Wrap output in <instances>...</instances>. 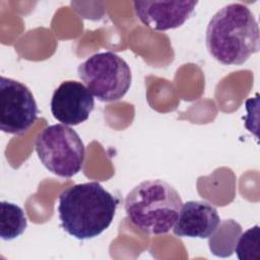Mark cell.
I'll use <instances>...</instances> for the list:
<instances>
[{"mask_svg": "<svg viewBox=\"0 0 260 260\" xmlns=\"http://www.w3.org/2000/svg\"><path fill=\"white\" fill-rule=\"evenodd\" d=\"M220 224L216 208L206 201H187L182 204L173 232L178 237L207 239Z\"/></svg>", "mask_w": 260, "mask_h": 260, "instance_id": "9c48e42d", "label": "cell"}, {"mask_svg": "<svg viewBox=\"0 0 260 260\" xmlns=\"http://www.w3.org/2000/svg\"><path fill=\"white\" fill-rule=\"evenodd\" d=\"M119 199L98 182L76 184L59 196L62 229L78 240L92 239L112 223Z\"/></svg>", "mask_w": 260, "mask_h": 260, "instance_id": "7a4b0ae2", "label": "cell"}, {"mask_svg": "<svg viewBox=\"0 0 260 260\" xmlns=\"http://www.w3.org/2000/svg\"><path fill=\"white\" fill-rule=\"evenodd\" d=\"M197 1H134L136 16L154 30L180 27L192 15Z\"/></svg>", "mask_w": 260, "mask_h": 260, "instance_id": "ba28073f", "label": "cell"}, {"mask_svg": "<svg viewBox=\"0 0 260 260\" xmlns=\"http://www.w3.org/2000/svg\"><path fill=\"white\" fill-rule=\"evenodd\" d=\"M235 252L240 260L260 259V231L258 224L240 236Z\"/></svg>", "mask_w": 260, "mask_h": 260, "instance_id": "8fae6325", "label": "cell"}, {"mask_svg": "<svg viewBox=\"0 0 260 260\" xmlns=\"http://www.w3.org/2000/svg\"><path fill=\"white\" fill-rule=\"evenodd\" d=\"M183 204L179 192L162 180H146L126 196L124 208L128 219L149 236L167 234L173 229Z\"/></svg>", "mask_w": 260, "mask_h": 260, "instance_id": "3957f363", "label": "cell"}, {"mask_svg": "<svg viewBox=\"0 0 260 260\" xmlns=\"http://www.w3.org/2000/svg\"><path fill=\"white\" fill-rule=\"evenodd\" d=\"M206 48L223 65H242L260 49V30L251 10L242 3L220 8L206 28Z\"/></svg>", "mask_w": 260, "mask_h": 260, "instance_id": "6da1fadb", "label": "cell"}, {"mask_svg": "<svg viewBox=\"0 0 260 260\" xmlns=\"http://www.w3.org/2000/svg\"><path fill=\"white\" fill-rule=\"evenodd\" d=\"M77 73L91 94L104 103L121 100L132 81L127 62L110 51L88 57L78 66Z\"/></svg>", "mask_w": 260, "mask_h": 260, "instance_id": "5b68a950", "label": "cell"}, {"mask_svg": "<svg viewBox=\"0 0 260 260\" xmlns=\"http://www.w3.org/2000/svg\"><path fill=\"white\" fill-rule=\"evenodd\" d=\"M0 237L3 241H11L19 237L27 226L26 216L18 205L2 201L0 204Z\"/></svg>", "mask_w": 260, "mask_h": 260, "instance_id": "30bf717a", "label": "cell"}, {"mask_svg": "<svg viewBox=\"0 0 260 260\" xmlns=\"http://www.w3.org/2000/svg\"><path fill=\"white\" fill-rule=\"evenodd\" d=\"M94 108L91 92L81 82L63 81L53 92L51 112L53 117L67 126L86 121Z\"/></svg>", "mask_w": 260, "mask_h": 260, "instance_id": "52a82bcc", "label": "cell"}, {"mask_svg": "<svg viewBox=\"0 0 260 260\" xmlns=\"http://www.w3.org/2000/svg\"><path fill=\"white\" fill-rule=\"evenodd\" d=\"M37 154L43 166L61 178L78 174L85 157V147L78 133L64 124L46 127L35 143Z\"/></svg>", "mask_w": 260, "mask_h": 260, "instance_id": "277c9868", "label": "cell"}, {"mask_svg": "<svg viewBox=\"0 0 260 260\" xmlns=\"http://www.w3.org/2000/svg\"><path fill=\"white\" fill-rule=\"evenodd\" d=\"M38 105L30 89L18 80L0 77V129L24 134L38 119Z\"/></svg>", "mask_w": 260, "mask_h": 260, "instance_id": "8992f818", "label": "cell"}]
</instances>
